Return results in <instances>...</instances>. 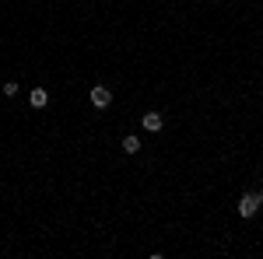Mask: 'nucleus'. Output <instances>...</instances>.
Returning <instances> with one entry per match:
<instances>
[{
	"label": "nucleus",
	"mask_w": 263,
	"mask_h": 259,
	"mask_svg": "<svg viewBox=\"0 0 263 259\" xmlns=\"http://www.w3.org/2000/svg\"><path fill=\"white\" fill-rule=\"evenodd\" d=\"M260 207H263V193L260 189H249V193H242L239 196V217H256L260 214Z\"/></svg>",
	"instance_id": "1"
},
{
	"label": "nucleus",
	"mask_w": 263,
	"mask_h": 259,
	"mask_svg": "<svg viewBox=\"0 0 263 259\" xmlns=\"http://www.w3.org/2000/svg\"><path fill=\"white\" fill-rule=\"evenodd\" d=\"M88 98H91L95 109H109V105H112V91H109L105 84H95V88L88 91Z\"/></svg>",
	"instance_id": "2"
},
{
	"label": "nucleus",
	"mask_w": 263,
	"mask_h": 259,
	"mask_svg": "<svg viewBox=\"0 0 263 259\" xmlns=\"http://www.w3.org/2000/svg\"><path fill=\"white\" fill-rule=\"evenodd\" d=\"M141 126L147 130V133H162V126H165L162 112H155V109H151V112H144V116H141Z\"/></svg>",
	"instance_id": "3"
},
{
	"label": "nucleus",
	"mask_w": 263,
	"mask_h": 259,
	"mask_svg": "<svg viewBox=\"0 0 263 259\" xmlns=\"http://www.w3.org/2000/svg\"><path fill=\"white\" fill-rule=\"evenodd\" d=\"M28 105H32V109H46V105H49V91H46V88H32V91H28Z\"/></svg>",
	"instance_id": "4"
},
{
	"label": "nucleus",
	"mask_w": 263,
	"mask_h": 259,
	"mask_svg": "<svg viewBox=\"0 0 263 259\" xmlns=\"http://www.w3.org/2000/svg\"><path fill=\"white\" fill-rule=\"evenodd\" d=\"M120 147H123V154H137V151H141V137H134V133H126Z\"/></svg>",
	"instance_id": "5"
},
{
	"label": "nucleus",
	"mask_w": 263,
	"mask_h": 259,
	"mask_svg": "<svg viewBox=\"0 0 263 259\" xmlns=\"http://www.w3.org/2000/svg\"><path fill=\"white\" fill-rule=\"evenodd\" d=\"M0 91H4V98H14V95H18V81H7Z\"/></svg>",
	"instance_id": "6"
}]
</instances>
